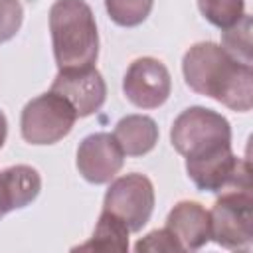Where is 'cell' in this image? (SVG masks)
Wrapping results in <instances>:
<instances>
[{
	"instance_id": "obj_1",
	"label": "cell",
	"mask_w": 253,
	"mask_h": 253,
	"mask_svg": "<svg viewBox=\"0 0 253 253\" xmlns=\"http://www.w3.org/2000/svg\"><path fill=\"white\" fill-rule=\"evenodd\" d=\"M186 85L198 95L215 99L231 111L247 113L253 107V71L231 57L219 43H194L182 57Z\"/></svg>"
},
{
	"instance_id": "obj_2",
	"label": "cell",
	"mask_w": 253,
	"mask_h": 253,
	"mask_svg": "<svg viewBox=\"0 0 253 253\" xmlns=\"http://www.w3.org/2000/svg\"><path fill=\"white\" fill-rule=\"evenodd\" d=\"M49 32L57 69H85L99 55V32L85 0H55L49 8Z\"/></svg>"
},
{
	"instance_id": "obj_3",
	"label": "cell",
	"mask_w": 253,
	"mask_h": 253,
	"mask_svg": "<svg viewBox=\"0 0 253 253\" xmlns=\"http://www.w3.org/2000/svg\"><path fill=\"white\" fill-rule=\"evenodd\" d=\"M170 142L186 160H200L231 148V125L217 111L188 107L170 128Z\"/></svg>"
},
{
	"instance_id": "obj_4",
	"label": "cell",
	"mask_w": 253,
	"mask_h": 253,
	"mask_svg": "<svg viewBox=\"0 0 253 253\" xmlns=\"http://www.w3.org/2000/svg\"><path fill=\"white\" fill-rule=\"evenodd\" d=\"M210 239L231 251H249L253 245L251 190L223 192L210 210Z\"/></svg>"
},
{
	"instance_id": "obj_5",
	"label": "cell",
	"mask_w": 253,
	"mask_h": 253,
	"mask_svg": "<svg viewBox=\"0 0 253 253\" xmlns=\"http://www.w3.org/2000/svg\"><path fill=\"white\" fill-rule=\"evenodd\" d=\"M75 121L77 113L71 103L49 89L26 103L20 117V130L30 144H55L71 132Z\"/></svg>"
},
{
	"instance_id": "obj_6",
	"label": "cell",
	"mask_w": 253,
	"mask_h": 253,
	"mask_svg": "<svg viewBox=\"0 0 253 253\" xmlns=\"http://www.w3.org/2000/svg\"><path fill=\"white\" fill-rule=\"evenodd\" d=\"M154 186L138 172L125 174L111 182L105 192L103 210L125 221L128 231H140L154 211Z\"/></svg>"
},
{
	"instance_id": "obj_7",
	"label": "cell",
	"mask_w": 253,
	"mask_h": 253,
	"mask_svg": "<svg viewBox=\"0 0 253 253\" xmlns=\"http://www.w3.org/2000/svg\"><path fill=\"white\" fill-rule=\"evenodd\" d=\"M186 172L202 192L219 194L225 190H251L249 160L235 156L231 148L208 158L186 160Z\"/></svg>"
},
{
	"instance_id": "obj_8",
	"label": "cell",
	"mask_w": 253,
	"mask_h": 253,
	"mask_svg": "<svg viewBox=\"0 0 253 253\" xmlns=\"http://www.w3.org/2000/svg\"><path fill=\"white\" fill-rule=\"evenodd\" d=\"M170 91V71L156 57L134 59L123 77V93L138 109H158L168 101Z\"/></svg>"
},
{
	"instance_id": "obj_9",
	"label": "cell",
	"mask_w": 253,
	"mask_h": 253,
	"mask_svg": "<svg viewBox=\"0 0 253 253\" xmlns=\"http://www.w3.org/2000/svg\"><path fill=\"white\" fill-rule=\"evenodd\" d=\"M75 164L91 184H109L125 164V152L109 132H93L77 146Z\"/></svg>"
},
{
	"instance_id": "obj_10",
	"label": "cell",
	"mask_w": 253,
	"mask_h": 253,
	"mask_svg": "<svg viewBox=\"0 0 253 253\" xmlns=\"http://www.w3.org/2000/svg\"><path fill=\"white\" fill-rule=\"evenodd\" d=\"M51 91L65 97L75 109L77 117H89L97 113L107 99V85L95 65L85 69H63L57 71Z\"/></svg>"
},
{
	"instance_id": "obj_11",
	"label": "cell",
	"mask_w": 253,
	"mask_h": 253,
	"mask_svg": "<svg viewBox=\"0 0 253 253\" xmlns=\"http://www.w3.org/2000/svg\"><path fill=\"white\" fill-rule=\"evenodd\" d=\"M166 227L174 233L182 251H198L210 241V211L200 202L182 200L168 211Z\"/></svg>"
},
{
	"instance_id": "obj_12",
	"label": "cell",
	"mask_w": 253,
	"mask_h": 253,
	"mask_svg": "<svg viewBox=\"0 0 253 253\" xmlns=\"http://www.w3.org/2000/svg\"><path fill=\"white\" fill-rule=\"evenodd\" d=\"M42 192V176L28 164H16L0 170V219L30 206Z\"/></svg>"
},
{
	"instance_id": "obj_13",
	"label": "cell",
	"mask_w": 253,
	"mask_h": 253,
	"mask_svg": "<svg viewBox=\"0 0 253 253\" xmlns=\"http://www.w3.org/2000/svg\"><path fill=\"white\" fill-rule=\"evenodd\" d=\"M113 136L126 156H144L158 142V126L146 115H126L115 125Z\"/></svg>"
},
{
	"instance_id": "obj_14",
	"label": "cell",
	"mask_w": 253,
	"mask_h": 253,
	"mask_svg": "<svg viewBox=\"0 0 253 253\" xmlns=\"http://www.w3.org/2000/svg\"><path fill=\"white\" fill-rule=\"evenodd\" d=\"M128 227L123 219L111 211H101L99 221L93 229L89 241L73 247L75 251H126L128 249Z\"/></svg>"
},
{
	"instance_id": "obj_15",
	"label": "cell",
	"mask_w": 253,
	"mask_h": 253,
	"mask_svg": "<svg viewBox=\"0 0 253 253\" xmlns=\"http://www.w3.org/2000/svg\"><path fill=\"white\" fill-rule=\"evenodd\" d=\"M221 47L237 61L251 65V16L249 14H243L239 22L223 30Z\"/></svg>"
},
{
	"instance_id": "obj_16",
	"label": "cell",
	"mask_w": 253,
	"mask_h": 253,
	"mask_svg": "<svg viewBox=\"0 0 253 253\" xmlns=\"http://www.w3.org/2000/svg\"><path fill=\"white\" fill-rule=\"evenodd\" d=\"M202 16L215 28L225 30L245 14V0H198Z\"/></svg>"
},
{
	"instance_id": "obj_17",
	"label": "cell",
	"mask_w": 253,
	"mask_h": 253,
	"mask_svg": "<svg viewBox=\"0 0 253 253\" xmlns=\"http://www.w3.org/2000/svg\"><path fill=\"white\" fill-rule=\"evenodd\" d=\"M154 0H105L109 18L123 28H134L142 24L148 18Z\"/></svg>"
},
{
	"instance_id": "obj_18",
	"label": "cell",
	"mask_w": 253,
	"mask_h": 253,
	"mask_svg": "<svg viewBox=\"0 0 253 253\" xmlns=\"http://www.w3.org/2000/svg\"><path fill=\"white\" fill-rule=\"evenodd\" d=\"M24 22V8L20 0H0V43L12 40Z\"/></svg>"
},
{
	"instance_id": "obj_19",
	"label": "cell",
	"mask_w": 253,
	"mask_h": 253,
	"mask_svg": "<svg viewBox=\"0 0 253 253\" xmlns=\"http://www.w3.org/2000/svg\"><path fill=\"white\" fill-rule=\"evenodd\" d=\"M136 251H152V253H160V251H182V245L178 243V239L174 237V233L164 225L162 229H154L150 233H146L142 239L136 241L134 245Z\"/></svg>"
},
{
	"instance_id": "obj_20",
	"label": "cell",
	"mask_w": 253,
	"mask_h": 253,
	"mask_svg": "<svg viewBox=\"0 0 253 253\" xmlns=\"http://www.w3.org/2000/svg\"><path fill=\"white\" fill-rule=\"evenodd\" d=\"M6 136H8V119H6V115L0 111V148H2L4 142H6Z\"/></svg>"
}]
</instances>
